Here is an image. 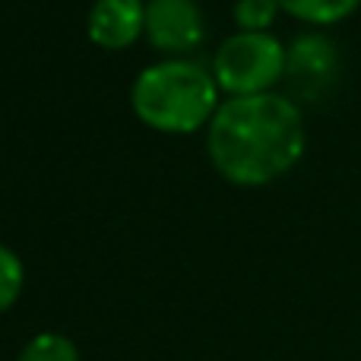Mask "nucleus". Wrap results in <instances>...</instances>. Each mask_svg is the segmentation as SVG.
Returning a JSON list of instances; mask_svg holds the SVG:
<instances>
[{"mask_svg": "<svg viewBox=\"0 0 361 361\" xmlns=\"http://www.w3.org/2000/svg\"><path fill=\"white\" fill-rule=\"evenodd\" d=\"M295 105H317L336 89L339 51L326 35H298L286 51V76Z\"/></svg>", "mask_w": 361, "mask_h": 361, "instance_id": "4", "label": "nucleus"}, {"mask_svg": "<svg viewBox=\"0 0 361 361\" xmlns=\"http://www.w3.org/2000/svg\"><path fill=\"white\" fill-rule=\"evenodd\" d=\"M279 10V0H235L238 32H267Z\"/></svg>", "mask_w": 361, "mask_h": 361, "instance_id": "10", "label": "nucleus"}, {"mask_svg": "<svg viewBox=\"0 0 361 361\" xmlns=\"http://www.w3.org/2000/svg\"><path fill=\"white\" fill-rule=\"evenodd\" d=\"M86 32L99 48H130L146 32V0H95L89 6Z\"/></svg>", "mask_w": 361, "mask_h": 361, "instance_id": "6", "label": "nucleus"}, {"mask_svg": "<svg viewBox=\"0 0 361 361\" xmlns=\"http://www.w3.org/2000/svg\"><path fill=\"white\" fill-rule=\"evenodd\" d=\"M286 51L273 32H235L219 44L212 76L231 95H263L286 76Z\"/></svg>", "mask_w": 361, "mask_h": 361, "instance_id": "3", "label": "nucleus"}, {"mask_svg": "<svg viewBox=\"0 0 361 361\" xmlns=\"http://www.w3.org/2000/svg\"><path fill=\"white\" fill-rule=\"evenodd\" d=\"M130 105L146 127L162 133H193L219 111V82L212 70L184 57L149 63L130 86Z\"/></svg>", "mask_w": 361, "mask_h": 361, "instance_id": "2", "label": "nucleus"}, {"mask_svg": "<svg viewBox=\"0 0 361 361\" xmlns=\"http://www.w3.org/2000/svg\"><path fill=\"white\" fill-rule=\"evenodd\" d=\"M146 38L152 48L180 54L206 38V16L197 0H146Z\"/></svg>", "mask_w": 361, "mask_h": 361, "instance_id": "5", "label": "nucleus"}, {"mask_svg": "<svg viewBox=\"0 0 361 361\" xmlns=\"http://www.w3.org/2000/svg\"><path fill=\"white\" fill-rule=\"evenodd\" d=\"M25 282V267L19 260V254L6 244H0V311L13 307V301L19 298Z\"/></svg>", "mask_w": 361, "mask_h": 361, "instance_id": "9", "label": "nucleus"}, {"mask_svg": "<svg viewBox=\"0 0 361 361\" xmlns=\"http://www.w3.org/2000/svg\"><path fill=\"white\" fill-rule=\"evenodd\" d=\"M16 361H80V349L63 333H38L23 345Z\"/></svg>", "mask_w": 361, "mask_h": 361, "instance_id": "8", "label": "nucleus"}, {"mask_svg": "<svg viewBox=\"0 0 361 361\" xmlns=\"http://www.w3.org/2000/svg\"><path fill=\"white\" fill-rule=\"evenodd\" d=\"M305 121L288 95H228L206 124V149L231 184L260 187L305 156Z\"/></svg>", "mask_w": 361, "mask_h": 361, "instance_id": "1", "label": "nucleus"}, {"mask_svg": "<svg viewBox=\"0 0 361 361\" xmlns=\"http://www.w3.org/2000/svg\"><path fill=\"white\" fill-rule=\"evenodd\" d=\"M361 0H279V6L295 19L317 25H333L339 19L352 16L358 10Z\"/></svg>", "mask_w": 361, "mask_h": 361, "instance_id": "7", "label": "nucleus"}]
</instances>
